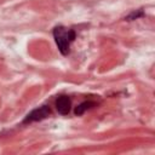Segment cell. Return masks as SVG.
<instances>
[{"label":"cell","instance_id":"cell-5","mask_svg":"<svg viewBox=\"0 0 155 155\" xmlns=\"http://www.w3.org/2000/svg\"><path fill=\"white\" fill-rule=\"evenodd\" d=\"M143 15H144V13H143V11H142V10H138L137 12H136V11H133L132 13H130L126 18H127L128 21H132V19H137L138 17H140V16H143Z\"/></svg>","mask_w":155,"mask_h":155},{"label":"cell","instance_id":"cell-3","mask_svg":"<svg viewBox=\"0 0 155 155\" xmlns=\"http://www.w3.org/2000/svg\"><path fill=\"white\" fill-rule=\"evenodd\" d=\"M56 109L61 115H68L71 109V101L68 96H61L56 101Z\"/></svg>","mask_w":155,"mask_h":155},{"label":"cell","instance_id":"cell-2","mask_svg":"<svg viewBox=\"0 0 155 155\" xmlns=\"http://www.w3.org/2000/svg\"><path fill=\"white\" fill-rule=\"evenodd\" d=\"M50 115H51V109L47 105H42V107H39V108L31 110L25 116V119L23 120V124H30V122H35V121H41V120L48 117Z\"/></svg>","mask_w":155,"mask_h":155},{"label":"cell","instance_id":"cell-1","mask_svg":"<svg viewBox=\"0 0 155 155\" xmlns=\"http://www.w3.org/2000/svg\"><path fill=\"white\" fill-rule=\"evenodd\" d=\"M53 38L62 54H68L70 51V44L75 39V31L63 25H57L53 29Z\"/></svg>","mask_w":155,"mask_h":155},{"label":"cell","instance_id":"cell-4","mask_svg":"<svg viewBox=\"0 0 155 155\" xmlns=\"http://www.w3.org/2000/svg\"><path fill=\"white\" fill-rule=\"evenodd\" d=\"M96 105L94 102H91V101H87V102H82L81 104H79L76 108H75V115H82L86 110H90L91 108H93Z\"/></svg>","mask_w":155,"mask_h":155}]
</instances>
